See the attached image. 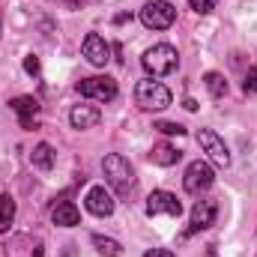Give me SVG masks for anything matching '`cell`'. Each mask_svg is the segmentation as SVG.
<instances>
[{"mask_svg":"<svg viewBox=\"0 0 257 257\" xmlns=\"http://www.w3.org/2000/svg\"><path fill=\"white\" fill-rule=\"evenodd\" d=\"M141 63H144V69H147L153 78H165V75L177 72V66H180V54H177V48H174V45L159 42V45H153V48H147V51H144Z\"/></svg>","mask_w":257,"mask_h":257,"instance_id":"1","label":"cell"},{"mask_svg":"<svg viewBox=\"0 0 257 257\" xmlns=\"http://www.w3.org/2000/svg\"><path fill=\"white\" fill-rule=\"evenodd\" d=\"M102 171H105L108 186L117 189L120 194H128L135 189V171H132V165H128L126 156H120V153L105 156V159H102Z\"/></svg>","mask_w":257,"mask_h":257,"instance_id":"2","label":"cell"},{"mask_svg":"<svg viewBox=\"0 0 257 257\" xmlns=\"http://www.w3.org/2000/svg\"><path fill=\"white\" fill-rule=\"evenodd\" d=\"M135 102H138V108H144V111H165V108L171 105V90H168L165 84L147 78V81H138V87H135Z\"/></svg>","mask_w":257,"mask_h":257,"instance_id":"3","label":"cell"},{"mask_svg":"<svg viewBox=\"0 0 257 257\" xmlns=\"http://www.w3.org/2000/svg\"><path fill=\"white\" fill-rule=\"evenodd\" d=\"M141 21H144V27H150V30H168V27L177 21V9H174V3H168V0H150V3L141 9Z\"/></svg>","mask_w":257,"mask_h":257,"instance_id":"4","label":"cell"},{"mask_svg":"<svg viewBox=\"0 0 257 257\" xmlns=\"http://www.w3.org/2000/svg\"><path fill=\"white\" fill-rule=\"evenodd\" d=\"M78 93L96 102H111L117 99V81L108 75H93V78H81L78 81Z\"/></svg>","mask_w":257,"mask_h":257,"instance_id":"5","label":"cell"},{"mask_svg":"<svg viewBox=\"0 0 257 257\" xmlns=\"http://www.w3.org/2000/svg\"><path fill=\"white\" fill-rule=\"evenodd\" d=\"M197 144H200V150L206 153V159H209L215 168H230V150L224 147V141H221L212 128H200V132H197Z\"/></svg>","mask_w":257,"mask_h":257,"instance_id":"6","label":"cell"},{"mask_svg":"<svg viewBox=\"0 0 257 257\" xmlns=\"http://www.w3.org/2000/svg\"><path fill=\"white\" fill-rule=\"evenodd\" d=\"M215 183V174H212V168H209V162H192L189 168H186V177H183V189L189 194H200L206 192L209 186Z\"/></svg>","mask_w":257,"mask_h":257,"instance_id":"7","label":"cell"},{"mask_svg":"<svg viewBox=\"0 0 257 257\" xmlns=\"http://www.w3.org/2000/svg\"><path fill=\"white\" fill-rule=\"evenodd\" d=\"M215 215H218V203L212 197H203L192 206V218H189V227H186V236H194L206 227L215 224Z\"/></svg>","mask_w":257,"mask_h":257,"instance_id":"8","label":"cell"},{"mask_svg":"<svg viewBox=\"0 0 257 257\" xmlns=\"http://www.w3.org/2000/svg\"><path fill=\"white\" fill-rule=\"evenodd\" d=\"M183 212V203L177 200V194L171 192H153L147 197V215H180Z\"/></svg>","mask_w":257,"mask_h":257,"instance_id":"9","label":"cell"},{"mask_svg":"<svg viewBox=\"0 0 257 257\" xmlns=\"http://www.w3.org/2000/svg\"><path fill=\"white\" fill-rule=\"evenodd\" d=\"M42 254H45L42 239L39 236H30V233H18L6 245V257H42Z\"/></svg>","mask_w":257,"mask_h":257,"instance_id":"10","label":"cell"},{"mask_svg":"<svg viewBox=\"0 0 257 257\" xmlns=\"http://www.w3.org/2000/svg\"><path fill=\"white\" fill-rule=\"evenodd\" d=\"M9 108L18 114V120H21V128H36L39 126V102L33 99V96H15L12 102H9Z\"/></svg>","mask_w":257,"mask_h":257,"instance_id":"11","label":"cell"},{"mask_svg":"<svg viewBox=\"0 0 257 257\" xmlns=\"http://www.w3.org/2000/svg\"><path fill=\"white\" fill-rule=\"evenodd\" d=\"M84 203H87V209L93 212V215H99V218H105V215H111L114 212V197L111 192L105 189V186H93L87 197H84Z\"/></svg>","mask_w":257,"mask_h":257,"instance_id":"12","label":"cell"},{"mask_svg":"<svg viewBox=\"0 0 257 257\" xmlns=\"http://www.w3.org/2000/svg\"><path fill=\"white\" fill-rule=\"evenodd\" d=\"M81 51H84V57H87L93 66H105L108 60H111V48H108V42H105L99 33H87Z\"/></svg>","mask_w":257,"mask_h":257,"instance_id":"13","label":"cell"},{"mask_svg":"<svg viewBox=\"0 0 257 257\" xmlns=\"http://www.w3.org/2000/svg\"><path fill=\"white\" fill-rule=\"evenodd\" d=\"M99 120H102V114H99V108H93V105H75L72 111H69V123L72 128H93L99 126Z\"/></svg>","mask_w":257,"mask_h":257,"instance_id":"14","label":"cell"},{"mask_svg":"<svg viewBox=\"0 0 257 257\" xmlns=\"http://www.w3.org/2000/svg\"><path fill=\"white\" fill-rule=\"evenodd\" d=\"M51 221L60 224V227H75L81 221V212H78V206L72 200H57L51 206Z\"/></svg>","mask_w":257,"mask_h":257,"instance_id":"15","label":"cell"},{"mask_svg":"<svg viewBox=\"0 0 257 257\" xmlns=\"http://www.w3.org/2000/svg\"><path fill=\"white\" fill-rule=\"evenodd\" d=\"M180 150L177 147H171V144H156L153 147V153H150V159L156 162V165H162V168H171V165H177L180 162Z\"/></svg>","mask_w":257,"mask_h":257,"instance_id":"16","label":"cell"},{"mask_svg":"<svg viewBox=\"0 0 257 257\" xmlns=\"http://www.w3.org/2000/svg\"><path fill=\"white\" fill-rule=\"evenodd\" d=\"M30 162L39 171H51L54 168V150H51V144H36L33 153H30Z\"/></svg>","mask_w":257,"mask_h":257,"instance_id":"17","label":"cell"},{"mask_svg":"<svg viewBox=\"0 0 257 257\" xmlns=\"http://www.w3.org/2000/svg\"><path fill=\"white\" fill-rule=\"evenodd\" d=\"M93 245H96V251L102 257H120L123 254V245L117 239H111V236H102V233H93Z\"/></svg>","mask_w":257,"mask_h":257,"instance_id":"18","label":"cell"},{"mask_svg":"<svg viewBox=\"0 0 257 257\" xmlns=\"http://www.w3.org/2000/svg\"><path fill=\"white\" fill-rule=\"evenodd\" d=\"M203 84H206V90H209L212 99H224V96H227V81H224V75L206 72V75H203Z\"/></svg>","mask_w":257,"mask_h":257,"instance_id":"19","label":"cell"},{"mask_svg":"<svg viewBox=\"0 0 257 257\" xmlns=\"http://www.w3.org/2000/svg\"><path fill=\"white\" fill-rule=\"evenodd\" d=\"M15 221V200L9 194H0V233H6Z\"/></svg>","mask_w":257,"mask_h":257,"instance_id":"20","label":"cell"},{"mask_svg":"<svg viewBox=\"0 0 257 257\" xmlns=\"http://www.w3.org/2000/svg\"><path fill=\"white\" fill-rule=\"evenodd\" d=\"M189 6H192L197 15H206V12H212L218 6V0H189Z\"/></svg>","mask_w":257,"mask_h":257,"instance_id":"21","label":"cell"},{"mask_svg":"<svg viewBox=\"0 0 257 257\" xmlns=\"http://www.w3.org/2000/svg\"><path fill=\"white\" fill-rule=\"evenodd\" d=\"M159 132H165V135H186V128L180 126V123H168V120H162V123H156Z\"/></svg>","mask_w":257,"mask_h":257,"instance_id":"22","label":"cell"},{"mask_svg":"<svg viewBox=\"0 0 257 257\" xmlns=\"http://www.w3.org/2000/svg\"><path fill=\"white\" fill-rule=\"evenodd\" d=\"M242 90H245V93H254L257 90V66L248 69V75H245V81H242Z\"/></svg>","mask_w":257,"mask_h":257,"instance_id":"23","label":"cell"},{"mask_svg":"<svg viewBox=\"0 0 257 257\" xmlns=\"http://www.w3.org/2000/svg\"><path fill=\"white\" fill-rule=\"evenodd\" d=\"M24 72H27V75H39V57L27 54V57H24Z\"/></svg>","mask_w":257,"mask_h":257,"instance_id":"24","label":"cell"},{"mask_svg":"<svg viewBox=\"0 0 257 257\" xmlns=\"http://www.w3.org/2000/svg\"><path fill=\"white\" fill-rule=\"evenodd\" d=\"M144 257H177V254H174V251H168V248H150Z\"/></svg>","mask_w":257,"mask_h":257,"instance_id":"25","label":"cell"},{"mask_svg":"<svg viewBox=\"0 0 257 257\" xmlns=\"http://www.w3.org/2000/svg\"><path fill=\"white\" fill-rule=\"evenodd\" d=\"M183 105H186V108H189V111H197V102H194V99H186V102H183Z\"/></svg>","mask_w":257,"mask_h":257,"instance_id":"26","label":"cell"},{"mask_svg":"<svg viewBox=\"0 0 257 257\" xmlns=\"http://www.w3.org/2000/svg\"><path fill=\"white\" fill-rule=\"evenodd\" d=\"M254 257H257V254H254Z\"/></svg>","mask_w":257,"mask_h":257,"instance_id":"27","label":"cell"}]
</instances>
